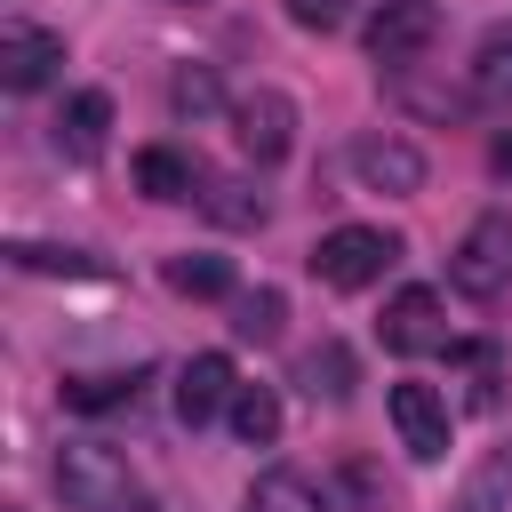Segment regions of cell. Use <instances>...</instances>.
<instances>
[{
	"label": "cell",
	"mask_w": 512,
	"mask_h": 512,
	"mask_svg": "<svg viewBox=\"0 0 512 512\" xmlns=\"http://www.w3.org/2000/svg\"><path fill=\"white\" fill-rule=\"evenodd\" d=\"M56 488L72 512H144V480L120 448L104 440H64L56 448Z\"/></svg>",
	"instance_id": "cell-1"
},
{
	"label": "cell",
	"mask_w": 512,
	"mask_h": 512,
	"mask_svg": "<svg viewBox=\"0 0 512 512\" xmlns=\"http://www.w3.org/2000/svg\"><path fill=\"white\" fill-rule=\"evenodd\" d=\"M312 280L320 288H336V296H352V288H376L392 264H400V240L384 232V224H336V232H320L312 240Z\"/></svg>",
	"instance_id": "cell-2"
},
{
	"label": "cell",
	"mask_w": 512,
	"mask_h": 512,
	"mask_svg": "<svg viewBox=\"0 0 512 512\" xmlns=\"http://www.w3.org/2000/svg\"><path fill=\"white\" fill-rule=\"evenodd\" d=\"M448 288L472 304H496L512 288V208H488L464 224V240L448 248Z\"/></svg>",
	"instance_id": "cell-3"
},
{
	"label": "cell",
	"mask_w": 512,
	"mask_h": 512,
	"mask_svg": "<svg viewBox=\"0 0 512 512\" xmlns=\"http://www.w3.org/2000/svg\"><path fill=\"white\" fill-rule=\"evenodd\" d=\"M432 40H440V8H432V0H384V8L368 16V56L392 64V72H408Z\"/></svg>",
	"instance_id": "cell-4"
},
{
	"label": "cell",
	"mask_w": 512,
	"mask_h": 512,
	"mask_svg": "<svg viewBox=\"0 0 512 512\" xmlns=\"http://www.w3.org/2000/svg\"><path fill=\"white\" fill-rule=\"evenodd\" d=\"M56 64H64V32L24 24V16H8V24H0V88L32 96V88H48V80H56Z\"/></svg>",
	"instance_id": "cell-5"
},
{
	"label": "cell",
	"mask_w": 512,
	"mask_h": 512,
	"mask_svg": "<svg viewBox=\"0 0 512 512\" xmlns=\"http://www.w3.org/2000/svg\"><path fill=\"white\" fill-rule=\"evenodd\" d=\"M232 136H240V152H248L256 168H272V160H288V144H296V104H288L280 88H248V96L232 104Z\"/></svg>",
	"instance_id": "cell-6"
},
{
	"label": "cell",
	"mask_w": 512,
	"mask_h": 512,
	"mask_svg": "<svg viewBox=\"0 0 512 512\" xmlns=\"http://www.w3.org/2000/svg\"><path fill=\"white\" fill-rule=\"evenodd\" d=\"M392 432H400V448H408L416 464H440V456H448V400H440L432 384L400 376V384H392Z\"/></svg>",
	"instance_id": "cell-7"
},
{
	"label": "cell",
	"mask_w": 512,
	"mask_h": 512,
	"mask_svg": "<svg viewBox=\"0 0 512 512\" xmlns=\"http://www.w3.org/2000/svg\"><path fill=\"white\" fill-rule=\"evenodd\" d=\"M232 392H240V368H232L224 352H192V360L176 368V416H184V424L224 416V408H232Z\"/></svg>",
	"instance_id": "cell-8"
},
{
	"label": "cell",
	"mask_w": 512,
	"mask_h": 512,
	"mask_svg": "<svg viewBox=\"0 0 512 512\" xmlns=\"http://www.w3.org/2000/svg\"><path fill=\"white\" fill-rule=\"evenodd\" d=\"M352 176H360L368 192H416V184H424V152L384 128V136H360V144H352Z\"/></svg>",
	"instance_id": "cell-9"
},
{
	"label": "cell",
	"mask_w": 512,
	"mask_h": 512,
	"mask_svg": "<svg viewBox=\"0 0 512 512\" xmlns=\"http://www.w3.org/2000/svg\"><path fill=\"white\" fill-rule=\"evenodd\" d=\"M384 344H392V352H440V344H448L440 296H432V288H400V296L384 304Z\"/></svg>",
	"instance_id": "cell-10"
},
{
	"label": "cell",
	"mask_w": 512,
	"mask_h": 512,
	"mask_svg": "<svg viewBox=\"0 0 512 512\" xmlns=\"http://www.w3.org/2000/svg\"><path fill=\"white\" fill-rule=\"evenodd\" d=\"M104 136H112V96H104V88L64 96V112H56V152H64V160H96Z\"/></svg>",
	"instance_id": "cell-11"
},
{
	"label": "cell",
	"mask_w": 512,
	"mask_h": 512,
	"mask_svg": "<svg viewBox=\"0 0 512 512\" xmlns=\"http://www.w3.org/2000/svg\"><path fill=\"white\" fill-rule=\"evenodd\" d=\"M200 184H208V168L192 152H176V144H144L136 152V192L144 200H200Z\"/></svg>",
	"instance_id": "cell-12"
},
{
	"label": "cell",
	"mask_w": 512,
	"mask_h": 512,
	"mask_svg": "<svg viewBox=\"0 0 512 512\" xmlns=\"http://www.w3.org/2000/svg\"><path fill=\"white\" fill-rule=\"evenodd\" d=\"M240 512H328V496H320L304 472L272 464V472H256V488L240 496Z\"/></svg>",
	"instance_id": "cell-13"
},
{
	"label": "cell",
	"mask_w": 512,
	"mask_h": 512,
	"mask_svg": "<svg viewBox=\"0 0 512 512\" xmlns=\"http://www.w3.org/2000/svg\"><path fill=\"white\" fill-rule=\"evenodd\" d=\"M200 208H208L224 232H256V224H264V192L240 184V176H208V184H200Z\"/></svg>",
	"instance_id": "cell-14"
},
{
	"label": "cell",
	"mask_w": 512,
	"mask_h": 512,
	"mask_svg": "<svg viewBox=\"0 0 512 512\" xmlns=\"http://www.w3.org/2000/svg\"><path fill=\"white\" fill-rule=\"evenodd\" d=\"M472 96L512 104V24H488L480 32V48H472Z\"/></svg>",
	"instance_id": "cell-15"
},
{
	"label": "cell",
	"mask_w": 512,
	"mask_h": 512,
	"mask_svg": "<svg viewBox=\"0 0 512 512\" xmlns=\"http://www.w3.org/2000/svg\"><path fill=\"white\" fill-rule=\"evenodd\" d=\"M224 416H232V432H240L248 448H272V440H280V392H272V384H240Z\"/></svg>",
	"instance_id": "cell-16"
},
{
	"label": "cell",
	"mask_w": 512,
	"mask_h": 512,
	"mask_svg": "<svg viewBox=\"0 0 512 512\" xmlns=\"http://www.w3.org/2000/svg\"><path fill=\"white\" fill-rule=\"evenodd\" d=\"M296 376H304V392L312 400H352V352L328 336V344H312L304 360H296Z\"/></svg>",
	"instance_id": "cell-17"
},
{
	"label": "cell",
	"mask_w": 512,
	"mask_h": 512,
	"mask_svg": "<svg viewBox=\"0 0 512 512\" xmlns=\"http://www.w3.org/2000/svg\"><path fill=\"white\" fill-rule=\"evenodd\" d=\"M168 288L176 296H232V264L224 256H168Z\"/></svg>",
	"instance_id": "cell-18"
},
{
	"label": "cell",
	"mask_w": 512,
	"mask_h": 512,
	"mask_svg": "<svg viewBox=\"0 0 512 512\" xmlns=\"http://www.w3.org/2000/svg\"><path fill=\"white\" fill-rule=\"evenodd\" d=\"M168 104H176V120H208V112H224V88H216L208 64H184V72L168 80Z\"/></svg>",
	"instance_id": "cell-19"
},
{
	"label": "cell",
	"mask_w": 512,
	"mask_h": 512,
	"mask_svg": "<svg viewBox=\"0 0 512 512\" xmlns=\"http://www.w3.org/2000/svg\"><path fill=\"white\" fill-rule=\"evenodd\" d=\"M280 320H288L280 288H248V296H232V328H240L248 344H272V336H280Z\"/></svg>",
	"instance_id": "cell-20"
},
{
	"label": "cell",
	"mask_w": 512,
	"mask_h": 512,
	"mask_svg": "<svg viewBox=\"0 0 512 512\" xmlns=\"http://www.w3.org/2000/svg\"><path fill=\"white\" fill-rule=\"evenodd\" d=\"M120 400H136V368L128 376H64V408H80V416L120 408Z\"/></svg>",
	"instance_id": "cell-21"
},
{
	"label": "cell",
	"mask_w": 512,
	"mask_h": 512,
	"mask_svg": "<svg viewBox=\"0 0 512 512\" xmlns=\"http://www.w3.org/2000/svg\"><path fill=\"white\" fill-rule=\"evenodd\" d=\"M8 264H16V272H96V256H80V248H40V240H16Z\"/></svg>",
	"instance_id": "cell-22"
},
{
	"label": "cell",
	"mask_w": 512,
	"mask_h": 512,
	"mask_svg": "<svg viewBox=\"0 0 512 512\" xmlns=\"http://www.w3.org/2000/svg\"><path fill=\"white\" fill-rule=\"evenodd\" d=\"M352 16V0H288V24H304V32H336Z\"/></svg>",
	"instance_id": "cell-23"
},
{
	"label": "cell",
	"mask_w": 512,
	"mask_h": 512,
	"mask_svg": "<svg viewBox=\"0 0 512 512\" xmlns=\"http://www.w3.org/2000/svg\"><path fill=\"white\" fill-rule=\"evenodd\" d=\"M488 160H496V168L512 176V136H496V144H488Z\"/></svg>",
	"instance_id": "cell-24"
},
{
	"label": "cell",
	"mask_w": 512,
	"mask_h": 512,
	"mask_svg": "<svg viewBox=\"0 0 512 512\" xmlns=\"http://www.w3.org/2000/svg\"><path fill=\"white\" fill-rule=\"evenodd\" d=\"M168 8H208V0H168Z\"/></svg>",
	"instance_id": "cell-25"
}]
</instances>
